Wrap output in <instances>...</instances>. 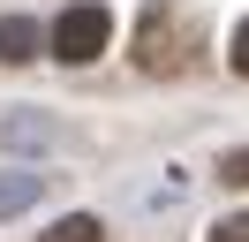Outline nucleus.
Returning a JSON list of instances; mask_svg holds the SVG:
<instances>
[{"label":"nucleus","mask_w":249,"mask_h":242,"mask_svg":"<svg viewBox=\"0 0 249 242\" xmlns=\"http://www.w3.org/2000/svg\"><path fill=\"white\" fill-rule=\"evenodd\" d=\"M113 38V15L98 8V0H76V8L53 23V60H68V68H83V60H98Z\"/></svg>","instance_id":"f03ea898"},{"label":"nucleus","mask_w":249,"mask_h":242,"mask_svg":"<svg viewBox=\"0 0 249 242\" xmlns=\"http://www.w3.org/2000/svg\"><path fill=\"white\" fill-rule=\"evenodd\" d=\"M38 53V23L31 15H0V60H31Z\"/></svg>","instance_id":"7ed1b4c3"},{"label":"nucleus","mask_w":249,"mask_h":242,"mask_svg":"<svg viewBox=\"0 0 249 242\" xmlns=\"http://www.w3.org/2000/svg\"><path fill=\"white\" fill-rule=\"evenodd\" d=\"M227 60H234V76H249V23L234 30V53H227Z\"/></svg>","instance_id":"6e6552de"},{"label":"nucleus","mask_w":249,"mask_h":242,"mask_svg":"<svg viewBox=\"0 0 249 242\" xmlns=\"http://www.w3.org/2000/svg\"><path fill=\"white\" fill-rule=\"evenodd\" d=\"M219 182H227V189H249V144H242V151H227V159H219Z\"/></svg>","instance_id":"423d86ee"},{"label":"nucleus","mask_w":249,"mask_h":242,"mask_svg":"<svg viewBox=\"0 0 249 242\" xmlns=\"http://www.w3.org/2000/svg\"><path fill=\"white\" fill-rule=\"evenodd\" d=\"M38 242H106V227H98L91 212H68V220H53Z\"/></svg>","instance_id":"20e7f679"},{"label":"nucleus","mask_w":249,"mask_h":242,"mask_svg":"<svg viewBox=\"0 0 249 242\" xmlns=\"http://www.w3.org/2000/svg\"><path fill=\"white\" fill-rule=\"evenodd\" d=\"M38 197V174H0V220H8V212H23Z\"/></svg>","instance_id":"39448f33"},{"label":"nucleus","mask_w":249,"mask_h":242,"mask_svg":"<svg viewBox=\"0 0 249 242\" xmlns=\"http://www.w3.org/2000/svg\"><path fill=\"white\" fill-rule=\"evenodd\" d=\"M128 53H136L143 76H181L189 60H196V15H189L181 0H151V8L136 15Z\"/></svg>","instance_id":"f257e3e1"},{"label":"nucleus","mask_w":249,"mask_h":242,"mask_svg":"<svg viewBox=\"0 0 249 242\" xmlns=\"http://www.w3.org/2000/svg\"><path fill=\"white\" fill-rule=\"evenodd\" d=\"M212 242H249V212H234V220L212 227Z\"/></svg>","instance_id":"0eeeda50"}]
</instances>
